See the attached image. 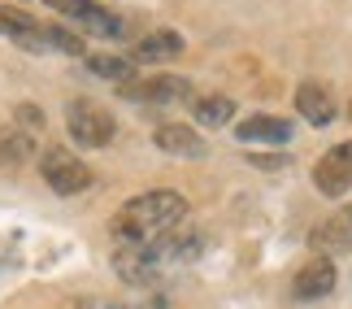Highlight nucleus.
I'll use <instances>...</instances> for the list:
<instances>
[{"label":"nucleus","instance_id":"nucleus-1","mask_svg":"<svg viewBox=\"0 0 352 309\" xmlns=\"http://www.w3.org/2000/svg\"><path fill=\"white\" fill-rule=\"evenodd\" d=\"M183 222H187V200H183L179 192H166V187H157V192L131 196L126 205L113 213L109 231H113L118 244L148 248V244H157V239L174 235Z\"/></svg>","mask_w":352,"mask_h":309},{"label":"nucleus","instance_id":"nucleus-4","mask_svg":"<svg viewBox=\"0 0 352 309\" xmlns=\"http://www.w3.org/2000/svg\"><path fill=\"white\" fill-rule=\"evenodd\" d=\"M48 9H57L65 22H78L87 35H100V39H122L126 22L118 18L113 9H104L100 0H44Z\"/></svg>","mask_w":352,"mask_h":309},{"label":"nucleus","instance_id":"nucleus-3","mask_svg":"<svg viewBox=\"0 0 352 309\" xmlns=\"http://www.w3.org/2000/svg\"><path fill=\"white\" fill-rule=\"evenodd\" d=\"M39 174H44V183L57 196H78V192L91 187V170L70 149H57V144H48V149L39 153Z\"/></svg>","mask_w":352,"mask_h":309},{"label":"nucleus","instance_id":"nucleus-11","mask_svg":"<svg viewBox=\"0 0 352 309\" xmlns=\"http://www.w3.org/2000/svg\"><path fill=\"white\" fill-rule=\"evenodd\" d=\"M235 136L243 144H287L292 140V122H283V118H270V114H252L235 122Z\"/></svg>","mask_w":352,"mask_h":309},{"label":"nucleus","instance_id":"nucleus-17","mask_svg":"<svg viewBox=\"0 0 352 309\" xmlns=\"http://www.w3.org/2000/svg\"><path fill=\"white\" fill-rule=\"evenodd\" d=\"M48 48L65 52V57H83V39H78V35H70L65 26H48Z\"/></svg>","mask_w":352,"mask_h":309},{"label":"nucleus","instance_id":"nucleus-10","mask_svg":"<svg viewBox=\"0 0 352 309\" xmlns=\"http://www.w3.org/2000/svg\"><path fill=\"white\" fill-rule=\"evenodd\" d=\"M296 109L305 114L309 127H331L335 114H340V109H335V96L322 83H300V87H296Z\"/></svg>","mask_w":352,"mask_h":309},{"label":"nucleus","instance_id":"nucleus-15","mask_svg":"<svg viewBox=\"0 0 352 309\" xmlns=\"http://www.w3.org/2000/svg\"><path fill=\"white\" fill-rule=\"evenodd\" d=\"M87 70L91 74H100V78H113V83H131V78H140L135 74V61L131 57H113V52H96V57H87Z\"/></svg>","mask_w":352,"mask_h":309},{"label":"nucleus","instance_id":"nucleus-13","mask_svg":"<svg viewBox=\"0 0 352 309\" xmlns=\"http://www.w3.org/2000/svg\"><path fill=\"white\" fill-rule=\"evenodd\" d=\"M174 57H183V35L179 31H153L131 48V61H148V65L174 61Z\"/></svg>","mask_w":352,"mask_h":309},{"label":"nucleus","instance_id":"nucleus-8","mask_svg":"<svg viewBox=\"0 0 352 309\" xmlns=\"http://www.w3.org/2000/svg\"><path fill=\"white\" fill-rule=\"evenodd\" d=\"M309 248L318 257H331V253H352V205H344L340 213L322 218L314 231H309Z\"/></svg>","mask_w":352,"mask_h":309},{"label":"nucleus","instance_id":"nucleus-9","mask_svg":"<svg viewBox=\"0 0 352 309\" xmlns=\"http://www.w3.org/2000/svg\"><path fill=\"white\" fill-rule=\"evenodd\" d=\"M335 262L331 257H314V262H305L300 270H296L292 279V297L296 301H322V297H331L335 292Z\"/></svg>","mask_w":352,"mask_h":309},{"label":"nucleus","instance_id":"nucleus-7","mask_svg":"<svg viewBox=\"0 0 352 309\" xmlns=\"http://www.w3.org/2000/svg\"><path fill=\"white\" fill-rule=\"evenodd\" d=\"M0 35L13 39V44L26 48V52H48V26H44V22H35L26 9L0 5Z\"/></svg>","mask_w":352,"mask_h":309},{"label":"nucleus","instance_id":"nucleus-14","mask_svg":"<svg viewBox=\"0 0 352 309\" xmlns=\"http://www.w3.org/2000/svg\"><path fill=\"white\" fill-rule=\"evenodd\" d=\"M31 153H35L31 131H22V127H5V131H0V166H22Z\"/></svg>","mask_w":352,"mask_h":309},{"label":"nucleus","instance_id":"nucleus-16","mask_svg":"<svg viewBox=\"0 0 352 309\" xmlns=\"http://www.w3.org/2000/svg\"><path fill=\"white\" fill-rule=\"evenodd\" d=\"M231 114H235V100H226V96H200L196 100V122L200 127H226Z\"/></svg>","mask_w":352,"mask_h":309},{"label":"nucleus","instance_id":"nucleus-2","mask_svg":"<svg viewBox=\"0 0 352 309\" xmlns=\"http://www.w3.org/2000/svg\"><path fill=\"white\" fill-rule=\"evenodd\" d=\"M65 131H70V140L78 149H104L118 136V122L96 100H70L65 105Z\"/></svg>","mask_w":352,"mask_h":309},{"label":"nucleus","instance_id":"nucleus-5","mask_svg":"<svg viewBox=\"0 0 352 309\" xmlns=\"http://www.w3.org/2000/svg\"><path fill=\"white\" fill-rule=\"evenodd\" d=\"M126 100L140 105H174V100H192V78L183 74H148V78H131L118 87Z\"/></svg>","mask_w":352,"mask_h":309},{"label":"nucleus","instance_id":"nucleus-12","mask_svg":"<svg viewBox=\"0 0 352 309\" xmlns=\"http://www.w3.org/2000/svg\"><path fill=\"white\" fill-rule=\"evenodd\" d=\"M157 149L161 153H170V157H205L209 149H205V140H200L196 136V131L192 127H183V122H166V127H157Z\"/></svg>","mask_w":352,"mask_h":309},{"label":"nucleus","instance_id":"nucleus-6","mask_svg":"<svg viewBox=\"0 0 352 309\" xmlns=\"http://www.w3.org/2000/svg\"><path fill=\"white\" fill-rule=\"evenodd\" d=\"M314 187L322 196H340L352 187V140L327 149V157L314 166Z\"/></svg>","mask_w":352,"mask_h":309},{"label":"nucleus","instance_id":"nucleus-18","mask_svg":"<svg viewBox=\"0 0 352 309\" xmlns=\"http://www.w3.org/2000/svg\"><path fill=\"white\" fill-rule=\"evenodd\" d=\"M61 309H118V305H109V301H96V297H83V301H65Z\"/></svg>","mask_w":352,"mask_h":309}]
</instances>
